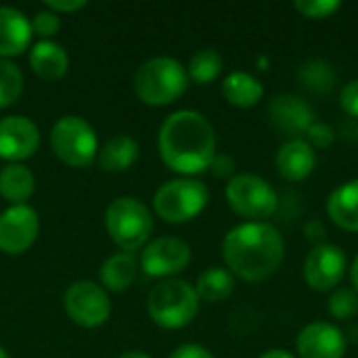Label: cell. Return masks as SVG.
<instances>
[{
	"instance_id": "obj_31",
	"label": "cell",
	"mask_w": 358,
	"mask_h": 358,
	"mask_svg": "<svg viewBox=\"0 0 358 358\" xmlns=\"http://www.w3.org/2000/svg\"><path fill=\"white\" fill-rule=\"evenodd\" d=\"M59 29H61V19H59L57 13L44 8V10H38V13L34 15L31 31H36L42 40H50Z\"/></svg>"
},
{
	"instance_id": "obj_4",
	"label": "cell",
	"mask_w": 358,
	"mask_h": 358,
	"mask_svg": "<svg viewBox=\"0 0 358 358\" xmlns=\"http://www.w3.org/2000/svg\"><path fill=\"white\" fill-rule=\"evenodd\" d=\"M195 287L182 279H164L147 296V313L162 329H182L199 313Z\"/></svg>"
},
{
	"instance_id": "obj_37",
	"label": "cell",
	"mask_w": 358,
	"mask_h": 358,
	"mask_svg": "<svg viewBox=\"0 0 358 358\" xmlns=\"http://www.w3.org/2000/svg\"><path fill=\"white\" fill-rule=\"evenodd\" d=\"M260 358H296L289 350H285V348H271V350H266V352H262Z\"/></svg>"
},
{
	"instance_id": "obj_19",
	"label": "cell",
	"mask_w": 358,
	"mask_h": 358,
	"mask_svg": "<svg viewBox=\"0 0 358 358\" xmlns=\"http://www.w3.org/2000/svg\"><path fill=\"white\" fill-rule=\"evenodd\" d=\"M327 216L342 231L358 233V178L331 191L327 199Z\"/></svg>"
},
{
	"instance_id": "obj_32",
	"label": "cell",
	"mask_w": 358,
	"mask_h": 358,
	"mask_svg": "<svg viewBox=\"0 0 358 358\" xmlns=\"http://www.w3.org/2000/svg\"><path fill=\"white\" fill-rule=\"evenodd\" d=\"M340 107L344 109L346 115L358 120V78L357 80H350L342 92H340Z\"/></svg>"
},
{
	"instance_id": "obj_38",
	"label": "cell",
	"mask_w": 358,
	"mask_h": 358,
	"mask_svg": "<svg viewBox=\"0 0 358 358\" xmlns=\"http://www.w3.org/2000/svg\"><path fill=\"white\" fill-rule=\"evenodd\" d=\"M348 271H350V281H352V289H357V292H358V254L355 256L352 264L348 266Z\"/></svg>"
},
{
	"instance_id": "obj_5",
	"label": "cell",
	"mask_w": 358,
	"mask_h": 358,
	"mask_svg": "<svg viewBox=\"0 0 358 358\" xmlns=\"http://www.w3.org/2000/svg\"><path fill=\"white\" fill-rule=\"evenodd\" d=\"M105 229L126 254L145 248L153 233L151 210L136 197H117L105 210Z\"/></svg>"
},
{
	"instance_id": "obj_21",
	"label": "cell",
	"mask_w": 358,
	"mask_h": 358,
	"mask_svg": "<svg viewBox=\"0 0 358 358\" xmlns=\"http://www.w3.org/2000/svg\"><path fill=\"white\" fill-rule=\"evenodd\" d=\"M138 159V143L128 134H115L96 153V162L105 172H126Z\"/></svg>"
},
{
	"instance_id": "obj_8",
	"label": "cell",
	"mask_w": 358,
	"mask_h": 358,
	"mask_svg": "<svg viewBox=\"0 0 358 358\" xmlns=\"http://www.w3.org/2000/svg\"><path fill=\"white\" fill-rule=\"evenodd\" d=\"M50 147L55 155L71 168L90 166L99 153L96 132L80 115H63L55 122L50 130Z\"/></svg>"
},
{
	"instance_id": "obj_1",
	"label": "cell",
	"mask_w": 358,
	"mask_h": 358,
	"mask_svg": "<svg viewBox=\"0 0 358 358\" xmlns=\"http://www.w3.org/2000/svg\"><path fill=\"white\" fill-rule=\"evenodd\" d=\"M162 162L176 174L191 178L210 170L216 157V132L212 122L195 111L180 109L168 115L157 134Z\"/></svg>"
},
{
	"instance_id": "obj_25",
	"label": "cell",
	"mask_w": 358,
	"mask_h": 358,
	"mask_svg": "<svg viewBox=\"0 0 358 358\" xmlns=\"http://www.w3.org/2000/svg\"><path fill=\"white\" fill-rule=\"evenodd\" d=\"M99 277L109 292H126L136 277V260L126 252L113 254L101 266Z\"/></svg>"
},
{
	"instance_id": "obj_3",
	"label": "cell",
	"mask_w": 358,
	"mask_h": 358,
	"mask_svg": "<svg viewBox=\"0 0 358 358\" xmlns=\"http://www.w3.org/2000/svg\"><path fill=\"white\" fill-rule=\"evenodd\" d=\"M189 86L185 65L174 57H153L141 63L132 78L136 96L151 107H164L178 101Z\"/></svg>"
},
{
	"instance_id": "obj_20",
	"label": "cell",
	"mask_w": 358,
	"mask_h": 358,
	"mask_svg": "<svg viewBox=\"0 0 358 358\" xmlns=\"http://www.w3.org/2000/svg\"><path fill=\"white\" fill-rule=\"evenodd\" d=\"M222 94L233 107L250 109L262 101L264 86L256 76H252L248 71H233L222 82Z\"/></svg>"
},
{
	"instance_id": "obj_22",
	"label": "cell",
	"mask_w": 358,
	"mask_h": 358,
	"mask_svg": "<svg viewBox=\"0 0 358 358\" xmlns=\"http://www.w3.org/2000/svg\"><path fill=\"white\" fill-rule=\"evenodd\" d=\"M36 178L31 170L23 164H6L0 170V195L13 206H25L34 195Z\"/></svg>"
},
{
	"instance_id": "obj_33",
	"label": "cell",
	"mask_w": 358,
	"mask_h": 358,
	"mask_svg": "<svg viewBox=\"0 0 358 358\" xmlns=\"http://www.w3.org/2000/svg\"><path fill=\"white\" fill-rule=\"evenodd\" d=\"M235 159L231 155H222V153H216V157L212 159V166H210V172L216 176V178H233L235 176Z\"/></svg>"
},
{
	"instance_id": "obj_6",
	"label": "cell",
	"mask_w": 358,
	"mask_h": 358,
	"mask_svg": "<svg viewBox=\"0 0 358 358\" xmlns=\"http://www.w3.org/2000/svg\"><path fill=\"white\" fill-rule=\"evenodd\" d=\"M210 201L208 187L197 178H174L164 182L153 197L155 214L170 224H182L197 218Z\"/></svg>"
},
{
	"instance_id": "obj_12",
	"label": "cell",
	"mask_w": 358,
	"mask_h": 358,
	"mask_svg": "<svg viewBox=\"0 0 358 358\" xmlns=\"http://www.w3.org/2000/svg\"><path fill=\"white\" fill-rule=\"evenodd\" d=\"M40 231L38 212L25 206H10L0 214V252L19 256L27 252Z\"/></svg>"
},
{
	"instance_id": "obj_15",
	"label": "cell",
	"mask_w": 358,
	"mask_h": 358,
	"mask_svg": "<svg viewBox=\"0 0 358 358\" xmlns=\"http://www.w3.org/2000/svg\"><path fill=\"white\" fill-rule=\"evenodd\" d=\"M271 124L285 136L300 138L315 124V109L296 94H279L268 103Z\"/></svg>"
},
{
	"instance_id": "obj_40",
	"label": "cell",
	"mask_w": 358,
	"mask_h": 358,
	"mask_svg": "<svg viewBox=\"0 0 358 358\" xmlns=\"http://www.w3.org/2000/svg\"><path fill=\"white\" fill-rule=\"evenodd\" d=\"M256 63H258V69H262V71H264V69H268V59H266V57H258V61H256Z\"/></svg>"
},
{
	"instance_id": "obj_24",
	"label": "cell",
	"mask_w": 358,
	"mask_h": 358,
	"mask_svg": "<svg viewBox=\"0 0 358 358\" xmlns=\"http://www.w3.org/2000/svg\"><path fill=\"white\" fill-rule=\"evenodd\" d=\"M298 82L315 94H327L338 84V73L334 65L325 59H308L298 67Z\"/></svg>"
},
{
	"instance_id": "obj_34",
	"label": "cell",
	"mask_w": 358,
	"mask_h": 358,
	"mask_svg": "<svg viewBox=\"0 0 358 358\" xmlns=\"http://www.w3.org/2000/svg\"><path fill=\"white\" fill-rule=\"evenodd\" d=\"M304 235H306V239H308L310 243H315V245L327 243V241H325L327 229H325V224H323L321 220H317V218H310V220L304 224Z\"/></svg>"
},
{
	"instance_id": "obj_28",
	"label": "cell",
	"mask_w": 358,
	"mask_h": 358,
	"mask_svg": "<svg viewBox=\"0 0 358 358\" xmlns=\"http://www.w3.org/2000/svg\"><path fill=\"white\" fill-rule=\"evenodd\" d=\"M327 310L338 321H350L358 315V292L352 287H336L329 294Z\"/></svg>"
},
{
	"instance_id": "obj_7",
	"label": "cell",
	"mask_w": 358,
	"mask_h": 358,
	"mask_svg": "<svg viewBox=\"0 0 358 358\" xmlns=\"http://www.w3.org/2000/svg\"><path fill=\"white\" fill-rule=\"evenodd\" d=\"M229 208L250 222H266L277 208L279 195L273 185L258 174H235L224 189Z\"/></svg>"
},
{
	"instance_id": "obj_36",
	"label": "cell",
	"mask_w": 358,
	"mask_h": 358,
	"mask_svg": "<svg viewBox=\"0 0 358 358\" xmlns=\"http://www.w3.org/2000/svg\"><path fill=\"white\" fill-rule=\"evenodd\" d=\"M44 6L59 15V13H76L80 8H84L86 2L84 0H46Z\"/></svg>"
},
{
	"instance_id": "obj_11",
	"label": "cell",
	"mask_w": 358,
	"mask_h": 358,
	"mask_svg": "<svg viewBox=\"0 0 358 358\" xmlns=\"http://www.w3.org/2000/svg\"><path fill=\"white\" fill-rule=\"evenodd\" d=\"M191 264V248L178 237H157L143 248L141 266L145 275L172 279Z\"/></svg>"
},
{
	"instance_id": "obj_23",
	"label": "cell",
	"mask_w": 358,
	"mask_h": 358,
	"mask_svg": "<svg viewBox=\"0 0 358 358\" xmlns=\"http://www.w3.org/2000/svg\"><path fill=\"white\" fill-rule=\"evenodd\" d=\"M195 292L199 296V300L208 302V304H218L224 302L227 298L233 296L235 292V277L229 268L222 266H210L206 268L199 277H197V285Z\"/></svg>"
},
{
	"instance_id": "obj_14",
	"label": "cell",
	"mask_w": 358,
	"mask_h": 358,
	"mask_svg": "<svg viewBox=\"0 0 358 358\" xmlns=\"http://www.w3.org/2000/svg\"><path fill=\"white\" fill-rule=\"evenodd\" d=\"M40 145L38 126L25 115H6L0 120V157L19 164L36 153Z\"/></svg>"
},
{
	"instance_id": "obj_41",
	"label": "cell",
	"mask_w": 358,
	"mask_h": 358,
	"mask_svg": "<svg viewBox=\"0 0 358 358\" xmlns=\"http://www.w3.org/2000/svg\"><path fill=\"white\" fill-rule=\"evenodd\" d=\"M0 358H10L8 355H6V350H4L2 346H0Z\"/></svg>"
},
{
	"instance_id": "obj_18",
	"label": "cell",
	"mask_w": 358,
	"mask_h": 358,
	"mask_svg": "<svg viewBox=\"0 0 358 358\" xmlns=\"http://www.w3.org/2000/svg\"><path fill=\"white\" fill-rule=\"evenodd\" d=\"M29 67L40 80H61L69 67L67 50L52 40H40L29 48Z\"/></svg>"
},
{
	"instance_id": "obj_13",
	"label": "cell",
	"mask_w": 358,
	"mask_h": 358,
	"mask_svg": "<svg viewBox=\"0 0 358 358\" xmlns=\"http://www.w3.org/2000/svg\"><path fill=\"white\" fill-rule=\"evenodd\" d=\"M346 334L327 321H315L302 327L296 340V350L300 358H344L346 355Z\"/></svg>"
},
{
	"instance_id": "obj_10",
	"label": "cell",
	"mask_w": 358,
	"mask_h": 358,
	"mask_svg": "<svg viewBox=\"0 0 358 358\" xmlns=\"http://www.w3.org/2000/svg\"><path fill=\"white\" fill-rule=\"evenodd\" d=\"M346 273H348V256L336 243L315 245L308 252L302 268L306 285L319 294H327L340 287Z\"/></svg>"
},
{
	"instance_id": "obj_39",
	"label": "cell",
	"mask_w": 358,
	"mask_h": 358,
	"mask_svg": "<svg viewBox=\"0 0 358 358\" xmlns=\"http://www.w3.org/2000/svg\"><path fill=\"white\" fill-rule=\"evenodd\" d=\"M120 358H151V357H147L145 352H138V350H130V352H124Z\"/></svg>"
},
{
	"instance_id": "obj_27",
	"label": "cell",
	"mask_w": 358,
	"mask_h": 358,
	"mask_svg": "<svg viewBox=\"0 0 358 358\" xmlns=\"http://www.w3.org/2000/svg\"><path fill=\"white\" fill-rule=\"evenodd\" d=\"M23 92V73L21 69L8 61L0 59V109L10 107Z\"/></svg>"
},
{
	"instance_id": "obj_26",
	"label": "cell",
	"mask_w": 358,
	"mask_h": 358,
	"mask_svg": "<svg viewBox=\"0 0 358 358\" xmlns=\"http://www.w3.org/2000/svg\"><path fill=\"white\" fill-rule=\"evenodd\" d=\"M189 80L197 84H210L222 73V57L214 48H199L193 52L187 65Z\"/></svg>"
},
{
	"instance_id": "obj_29",
	"label": "cell",
	"mask_w": 358,
	"mask_h": 358,
	"mask_svg": "<svg viewBox=\"0 0 358 358\" xmlns=\"http://www.w3.org/2000/svg\"><path fill=\"white\" fill-rule=\"evenodd\" d=\"M294 8L306 19L321 21V19L334 17L342 8V2L340 0H296Z\"/></svg>"
},
{
	"instance_id": "obj_16",
	"label": "cell",
	"mask_w": 358,
	"mask_h": 358,
	"mask_svg": "<svg viewBox=\"0 0 358 358\" xmlns=\"http://www.w3.org/2000/svg\"><path fill=\"white\" fill-rule=\"evenodd\" d=\"M275 166L279 174L289 182L306 180L317 166V151L306 143V138H289L279 147Z\"/></svg>"
},
{
	"instance_id": "obj_2",
	"label": "cell",
	"mask_w": 358,
	"mask_h": 358,
	"mask_svg": "<svg viewBox=\"0 0 358 358\" xmlns=\"http://www.w3.org/2000/svg\"><path fill=\"white\" fill-rule=\"evenodd\" d=\"M285 241L271 222H243L222 239V260L233 277L248 283L271 279L283 264Z\"/></svg>"
},
{
	"instance_id": "obj_35",
	"label": "cell",
	"mask_w": 358,
	"mask_h": 358,
	"mask_svg": "<svg viewBox=\"0 0 358 358\" xmlns=\"http://www.w3.org/2000/svg\"><path fill=\"white\" fill-rule=\"evenodd\" d=\"M168 358H214V355L199 344H182Z\"/></svg>"
},
{
	"instance_id": "obj_30",
	"label": "cell",
	"mask_w": 358,
	"mask_h": 358,
	"mask_svg": "<svg viewBox=\"0 0 358 358\" xmlns=\"http://www.w3.org/2000/svg\"><path fill=\"white\" fill-rule=\"evenodd\" d=\"M304 136H306V143H308L313 149H327V147H331V145L336 143L338 132H336L334 126L315 120V124L306 130Z\"/></svg>"
},
{
	"instance_id": "obj_17",
	"label": "cell",
	"mask_w": 358,
	"mask_h": 358,
	"mask_svg": "<svg viewBox=\"0 0 358 358\" xmlns=\"http://www.w3.org/2000/svg\"><path fill=\"white\" fill-rule=\"evenodd\" d=\"M31 34V21L21 10L0 6V59H10L27 50Z\"/></svg>"
},
{
	"instance_id": "obj_9",
	"label": "cell",
	"mask_w": 358,
	"mask_h": 358,
	"mask_svg": "<svg viewBox=\"0 0 358 358\" xmlns=\"http://www.w3.org/2000/svg\"><path fill=\"white\" fill-rule=\"evenodd\" d=\"M63 308L67 317L86 329L101 327L111 315V302L107 292L94 281H76L63 296Z\"/></svg>"
}]
</instances>
